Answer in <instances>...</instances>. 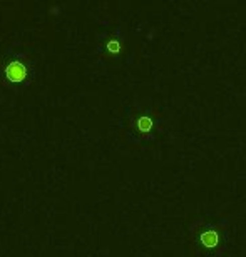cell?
Instances as JSON below:
<instances>
[{
	"mask_svg": "<svg viewBox=\"0 0 246 257\" xmlns=\"http://www.w3.org/2000/svg\"><path fill=\"white\" fill-rule=\"evenodd\" d=\"M226 234L228 227H224L223 222H211L206 220L201 225H194L193 229V239L199 252L218 254L226 244Z\"/></svg>",
	"mask_w": 246,
	"mask_h": 257,
	"instance_id": "cell-1",
	"label": "cell"
},
{
	"mask_svg": "<svg viewBox=\"0 0 246 257\" xmlns=\"http://www.w3.org/2000/svg\"><path fill=\"white\" fill-rule=\"evenodd\" d=\"M162 120L161 114L152 109H137L134 114L131 115V134H134L136 139H151L154 137Z\"/></svg>",
	"mask_w": 246,
	"mask_h": 257,
	"instance_id": "cell-2",
	"label": "cell"
},
{
	"mask_svg": "<svg viewBox=\"0 0 246 257\" xmlns=\"http://www.w3.org/2000/svg\"><path fill=\"white\" fill-rule=\"evenodd\" d=\"M27 75H29V67L22 60H10L5 65V79L10 82H24L27 80Z\"/></svg>",
	"mask_w": 246,
	"mask_h": 257,
	"instance_id": "cell-3",
	"label": "cell"
},
{
	"mask_svg": "<svg viewBox=\"0 0 246 257\" xmlns=\"http://www.w3.org/2000/svg\"><path fill=\"white\" fill-rule=\"evenodd\" d=\"M106 52L109 55H119L121 50H122V39L119 37V34H112L107 37L106 40V45H104Z\"/></svg>",
	"mask_w": 246,
	"mask_h": 257,
	"instance_id": "cell-4",
	"label": "cell"
}]
</instances>
